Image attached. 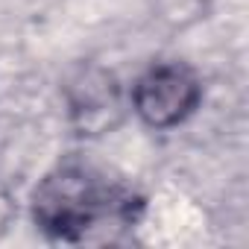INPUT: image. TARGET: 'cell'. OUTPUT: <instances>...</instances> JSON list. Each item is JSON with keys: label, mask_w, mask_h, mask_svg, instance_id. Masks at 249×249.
<instances>
[{"label": "cell", "mask_w": 249, "mask_h": 249, "mask_svg": "<svg viewBox=\"0 0 249 249\" xmlns=\"http://www.w3.org/2000/svg\"><path fill=\"white\" fill-rule=\"evenodd\" d=\"M138 208L141 199L129 188L106 179L79 159L59 161L38 179L30 196L36 229L59 243H82L106 223L129 226Z\"/></svg>", "instance_id": "obj_1"}, {"label": "cell", "mask_w": 249, "mask_h": 249, "mask_svg": "<svg viewBox=\"0 0 249 249\" xmlns=\"http://www.w3.org/2000/svg\"><path fill=\"white\" fill-rule=\"evenodd\" d=\"M129 111L153 132H170L188 123L205 97L199 73L179 59H161L144 68L129 88Z\"/></svg>", "instance_id": "obj_2"}, {"label": "cell", "mask_w": 249, "mask_h": 249, "mask_svg": "<svg viewBox=\"0 0 249 249\" xmlns=\"http://www.w3.org/2000/svg\"><path fill=\"white\" fill-rule=\"evenodd\" d=\"M68 126L76 138H103L114 132L129 111V97L114 71L100 62H79L62 82Z\"/></svg>", "instance_id": "obj_3"}, {"label": "cell", "mask_w": 249, "mask_h": 249, "mask_svg": "<svg viewBox=\"0 0 249 249\" xmlns=\"http://www.w3.org/2000/svg\"><path fill=\"white\" fill-rule=\"evenodd\" d=\"M156 21L173 33L202 24L211 12V0H153Z\"/></svg>", "instance_id": "obj_4"}, {"label": "cell", "mask_w": 249, "mask_h": 249, "mask_svg": "<svg viewBox=\"0 0 249 249\" xmlns=\"http://www.w3.org/2000/svg\"><path fill=\"white\" fill-rule=\"evenodd\" d=\"M9 223H12V202L9 196H0V234L9 229Z\"/></svg>", "instance_id": "obj_5"}]
</instances>
